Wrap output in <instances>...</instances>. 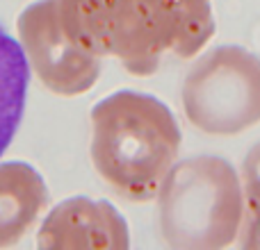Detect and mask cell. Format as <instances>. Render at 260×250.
Instances as JSON below:
<instances>
[{
    "label": "cell",
    "instance_id": "52a82bcc",
    "mask_svg": "<svg viewBox=\"0 0 260 250\" xmlns=\"http://www.w3.org/2000/svg\"><path fill=\"white\" fill-rule=\"evenodd\" d=\"M48 207V187L25 161L0 164V248L16 246Z\"/></svg>",
    "mask_w": 260,
    "mask_h": 250
},
{
    "label": "cell",
    "instance_id": "ba28073f",
    "mask_svg": "<svg viewBox=\"0 0 260 250\" xmlns=\"http://www.w3.org/2000/svg\"><path fill=\"white\" fill-rule=\"evenodd\" d=\"M30 66L23 48L0 27V157L7 152L25 114Z\"/></svg>",
    "mask_w": 260,
    "mask_h": 250
},
{
    "label": "cell",
    "instance_id": "5b68a950",
    "mask_svg": "<svg viewBox=\"0 0 260 250\" xmlns=\"http://www.w3.org/2000/svg\"><path fill=\"white\" fill-rule=\"evenodd\" d=\"M16 34L30 73L55 96L78 98L94 89L103 59L82 50L67 36L57 0H37L16 18Z\"/></svg>",
    "mask_w": 260,
    "mask_h": 250
},
{
    "label": "cell",
    "instance_id": "6da1fadb",
    "mask_svg": "<svg viewBox=\"0 0 260 250\" xmlns=\"http://www.w3.org/2000/svg\"><path fill=\"white\" fill-rule=\"evenodd\" d=\"M57 12L73 44L135 77L153 75L167 55L197 57L217 30L212 0H57Z\"/></svg>",
    "mask_w": 260,
    "mask_h": 250
},
{
    "label": "cell",
    "instance_id": "7a4b0ae2",
    "mask_svg": "<svg viewBox=\"0 0 260 250\" xmlns=\"http://www.w3.org/2000/svg\"><path fill=\"white\" fill-rule=\"evenodd\" d=\"M89 121V155L101 180L128 202L153 200L183 143L174 112L151 94L117 91L91 107Z\"/></svg>",
    "mask_w": 260,
    "mask_h": 250
},
{
    "label": "cell",
    "instance_id": "277c9868",
    "mask_svg": "<svg viewBox=\"0 0 260 250\" xmlns=\"http://www.w3.org/2000/svg\"><path fill=\"white\" fill-rule=\"evenodd\" d=\"M187 123L201 134L231 139L260 123V57L244 46L210 48L180 85Z\"/></svg>",
    "mask_w": 260,
    "mask_h": 250
},
{
    "label": "cell",
    "instance_id": "9c48e42d",
    "mask_svg": "<svg viewBox=\"0 0 260 250\" xmlns=\"http://www.w3.org/2000/svg\"><path fill=\"white\" fill-rule=\"evenodd\" d=\"M240 180L244 193V221L238 243L244 248H260V141L244 155Z\"/></svg>",
    "mask_w": 260,
    "mask_h": 250
},
{
    "label": "cell",
    "instance_id": "8992f818",
    "mask_svg": "<svg viewBox=\"0 0 260 250\" xmlns=\"http://www.w3.org/2000/svg\"><path fill=\"white\" fill-rule=\"evenodd\" d=\"M39 248H128L130 230L121 212L108 200L76 196L44 216L37 232Z\"/></svg>",
    "mask_w": 260,
    "mask_h": 250
},
{
    "label": "cell",
    "instance_id": "3957f363",
    "mask_svg": "<svg viewBox=\"0 0 260 250\" xmlns=\"http://www.w3.org/2000/svg\"><path fill=\"white\" fill-rule=\"evenodd\" d=\"M153 200L157 234L165 246L215 250L238 243L244 221L242 180L224 157L178 159Z\"/></svg>",
    "mask_w": 260,
    "mask_h": 250
}]
</instances>
